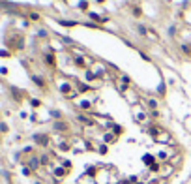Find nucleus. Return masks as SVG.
<instances>
[{
	"instance_id": "nucleus-1",
	"label": "nucleus",
	"mask_w": 191,
	"mask_h": 184,
	"mask_svg": "<svg viewBox=\"0 0 191 184\" xmlns=\"http://www.w3.org/2000/svg\"><path fill=\"white\" fill-rule=\"evenodd\" d=\"M34 141H36L38 145H41V147H47V145H49V135L38 133V135H34Z\"/></svg>"
},
{
	"instance_id": "nucleus-2",
	"label": "nucleus",
	"mask_w": 191,
	"mask_h": 184,
	"mask_svg": "<svg viewBox=\"0 0 191 184\" xmlns=\"http://www.w3.org/2000/svg\"><path fill=\"white\" fill-rule=\"evenodd\" d=\"M60 92L64 94V98H67L69 94H73V85H69V83H64V85H60Z\"/></svg>"
},
{
	"instance_id": "nucleus-3",
	"label": "nucleus",
	"mask_w": 191,
	"mask_h": 184,
	"mask_svg": "<svg viewBox=\"0 0 191 184\" xmlns=\"http://www.w3.org/2000/svg\"><path fill=\"white\" fill-rule=\"evenodd\" d=\"M116 139H118V137H116L112 132H107V133L103 135V143H105V145H111V143H114Z\"/></svg>"
},
{
	"instance_id": "nucleus-4",
	"label": "nucleus",
	"mask_w": 191,
	"mask_h": 184,
	"mask_svg": "<svg viewBox=\"0 0 191 184\" xmlns=\"http://www.w3.org/2000/svg\"><path fill=\"white\" fill-rule=\"evenodd\" d=\"M142 164H146L148 167L154 165V164H156V156H154V154H144V156H142Z\"/></svg>"
},
{
	"instance_id": "nucleus-5",
	"label": "nucleus",
	"mask_w": 191,
	"mask_h": 184,
	"mask_svg": "<svg viewBox=\"0 0 191 184\" xmlns=\"http://www.w3.org/2000/svg\"><path fill=\"white\" fill-rule=\"evenodd\" d=\"M53 173H55V177H56V178H64V177H66V175H67L69 171H67V169H66V167L62 165V167H56V169H55Z\"/></svg>"
},
{
	"instance_id": "nucleus-6",
	"label": "nucleus",
	"mask_w": 191,
	"mask_h": 184,
	"mask_svg": "<svg viewBox=\"0 0 191 184\" xmlns=\"http://www.w3.org/2000/svg\"><path fill=\"white\" fill-rule=\"evenodd\" d=\"M161 132H163V128H161V126H150V128H148V133L154 137V139H156V137H157Z\"/></svg>"
},
{
	"instance_id": "nucleus-7",
	"label": "nucleus",
	"mask_w": 191,
	"mask_h": 184,
	"mask_svg": "<svg viewBox=\"0 0 191 184\" xmlns=\"http://www.w3.org/2000/svg\"><path fill=\"white\" fill-rule=\"evenodd\" d=\"M79 184H96V180H94V177H90V175H83L81 178H79Z\"/></svg>"
},
{
	"instance_id": "nucleus-8",
	"label": "nucleus",
	"mask_w": 191,
	"mask_h": 184,
	"mask_svg": "<svg viewBox=\"0 0 191 184\" xmlns=\"http://www.w3.org/2000/svg\"><path fill=\"white\" fill-rule=\"evenodd\" d=\"M88 17H90V19H94V21H98V23H107V21H109L107 17H101V15L94 13V11H88Z\"/></svg>"
},
{
	"instance_id": "nucleus-9",
	"label": "nucleus",
	"mask_w": 191,
	"mask_h": 184,
	"mask_svg": "<svg viewBox=\"0 0 191 184\" xmlns=\"http://www.w3.org/2000/svg\"><path fill=\"white\" fill-rule=\"evenodd\" d=\"M111 132L118 137V135H122V133H124V126H120V124H112V126H111Z\"/></svg>"
},
{
	"instance_id": "nucleus-10",
	"label": "nucleus",
	"mask_w": 191,
	"mask_h": 184,
	"mask_svg": "<svg viewBox=\"0 0 191 184\" xmlns=\"http://www.w3.org/2000/svg\"><path fill=\"white\" fill-rule=\"evenodd\" d=\"M39 164H41V162H39V158L32 156V158H30V162H28V167L34 171V169H38V167H39Z\"/></svg>"
},
{
	"instance_id": "nucleus-11",
	"label": "nucleus",
	"mask_w": 191,
	"mask_h": 184,
	"mask_svg": "<svg viewBox=\"0 0 191 184\" xmlns=\"http://www.w3.org/2000/svg\"><path fill=\"white\" fill-rule=\"evenodd\" d=\"M171 154H173V152H169V150H161V152L157 154V160H159V162H167Z\"/></svg>"
},
{
	"instance_id": "nucleus-12",
	"label": "nucleus",
	"mask_w": 191,
	"mask_h": 184,
	"mask_svg": "<svg viewBox=\"0 0 191 184\" xmlns=\"http://www.w3.org/2000/svg\"><path fill=\"white\" fill-rule=\"evenodd\" d=\"M67 128H69V126H67L66 122H58V120L55 122V130H56V132H66Z\"/></svg>"
},
{
	"instance_id": "nucleus-13",
	"label": "nucleus",
	"mask_w": 191,
	"mask_h": 184,
	"mask_svg": "<svg viewBox=\"0 0 191 184\" xmlns=\"http://www.w3.org/2000/svg\"><path fill=\"white\" fill-rule=\"evenodd\" d=\"M79 120H81L84 126H94V120H92L90 117H84V115H81V117H79Z\"/></svg>"
},
{
	"instance_id": "nucleus-14",
	"label": "nucleus",
	"mask_w": 191,
	"mask_h": 184,
	"mask_svg": "<svg viewBox=\"0 0 191 184\" xmlns=\"http://www.w3.org/2000/svg\"><path fill=\"white\" fill-rule=\"evenodd\" d=\"M32 81H34V83H36L38 86L45 88V79H43V77H39V75H34V77H32Z\"/></svg>"
},
{
	"instance_id": "nucleus-15",
	"label": "nucleus",
	"mask_w": 191,
	"mask_h": 184,
	"mask_svg": "<svg viewBox=\"0 0 191 184\" xmlns=\"http://www.w3.org/2000/svg\"><path fill=\"white\" fill-rule=\"evenodd\" d=\"M96 173H98V165H90V167H86V175L96 177Z\"/></svg>"
},
{
	"instance_id": "nucleus-16",
	"label": "nucleus",
	"mask_w": 191,
	"mask_h": 184,
	"mask_svg": "<svg viewBox=\"0 0 191 184\" xmlns=\"http://www.w3.org/2000/svg\"><path fill=\"white\" fill-rule=\"evenodd\" d=\"M75 64L81 68V70H84V68H86V62H84V58H81V56H75Z\"/></svg>"
},
{
	"instance_id": "nucleus-17",
	"label": "nucleus",
	"mask_w": 191,
	"mask_h": 184,
	"mask_svg": "<svg viewBox=\"0 0 191 184\" xmlns=\"http://www.w3.org/2000/svg\"><path fill=\"white\" fill-rule=\"evenodd\" d=\"M81 109H84V111H90L92 109V102H81Z\"/></svg>"
},
{
	"instance_id": "nucleus-18",
	"label": "nucleus",
	"mask_w": 191,
	"mask_h": 184,
	"mask_svg": "<svg viewBox=\"0 0 191 184\" xmlns=\"http://www.w3.org/2000/svg\"><path fill=\"white\" fill-rule=\"evenodd\" d=\"M60 25H64V27H75V25H79L77 21H60Z\"/></svg>"
},
{
	"instance_id": "nucleus-19",
	"label": "nucleus",
	"mask_w": 191,
	"mask_h": 184,
	"mask_svg": "<svg viewBox=\"0 0 191 184\" xmlns=\"http://www.w3.org/2000/svg\"><path fill=\"white\" fill-rule=\"evenodd\" d=\"M146 105H148L152 111H157V102H156V100H148V103H146Z\"/></svg>"
},
{
	"instance_id": "nucleus-20",
	"label": "nucleus",
	"mask_w": 191,
	"mask_h": 184,
	"mask_svg": "<svg viewBox=\"0 0 191 184\" xmlns=\"http://www.w3.org/2000/svg\"><path fill=\"white\" fill-rule=\"evenodd\" d=\"M98 152H100V154H107V152H109V147H107V145H98Z\"/></svg>"
},
{
	"instance_id": "nucleus-21",
	"label": "nucleus",
	"mask_w": 191,
	"mask_h": 184,
	"mask_svg": "<svg viewBox=\"0 0 191 184\" xmlns=\"http://www.w3.org/2000/svg\"><path fill=\"white\" fill-rule=\"evenodd\" d=\"M77 86H79V92H88V90H90V86H88V85H83V83H77Z\"/></svg>"
},
{
	"instance_id": "nucleus-22",
	"label": "nucleus",
	"mask_w": 191,
	"mask_h": 184,
	"mask_svg": "<svg viewBox=\"0 0 191 184\" xmlns=\"http://www.w3.org/2000/svg\"><path fill=\"white\" fill-rule=\"evenodd\" d=\"M159 169H161V164H159V162H156L154 165H150V171H152V173H157Z\"/></svg>"
},
{
	"instance_id": "nucleus-23",
	"label": "nucleus",
	"mask_w": 191,
	"mask_h": 184,
	"mask_svg": "<svg viewBox=\"0 0 191 184\" xmlns=\"http://www.w3.org/2000/svg\"><path fill=\"white\" fill-rule=\"evenodd\" d=\"M47 62H49L51 66H55V55L53 53H47Z\"/></svg>"
},
{
	"instance_id": "nucleus-24",
	"label": "nucleus",
	"mask_w": 191,
	"mask_h": 184,
	"mask_svg": "<svg viewBox=\"0 0 191 184\" xmlns=\"http://www.w3.org/2000/svg\"><path fill=\"white\" fill-rule=\"evenodd\" d=\"M182 51H184L185 55H191V45H187V43H184V45H182Z\"/></svg>"
},
{
	"instance_id": "nucleus-25",
	"label": "nucleus",
	"mask_w": 191,
	"mask_h": 184,
	"mask_svg": "<svg viewBox=\"0 0 191 184\" xmlns=\"http://www.w3.org/2000/svg\"><path fill=\"white\" fill-rule=\"evenodd\" d=\"M133 15H135V17H140V8H139V6H133Z\"/></svg>"
},
{
	"instance_id": "nucleus-26",
	"label": "nucleus",
	"mask_w": 191,
	"mask_h": 184,
	"mask_svg": "<svg viewBox=\"0 0 191 184\" xmlns=\"http://www.w3.org/2000/svg\"><path fill=\"white\" fill-rule=\"evenodd\" d=\"M86 8H88V4H86V2H81V4H79V10H83V11H86Z\"/></svg>"
},
{
	"instance_id": "nucleus-27",
	"label": "nucleus",
	"mask_w": 191,
	"mask_h": 184,
	"mask_svg": "<svg viewBox=\"0 0 191 184\" xmlns=\"http://www.w3.org/2000/svg\"><path fill=\"white\" fill-rule=\"evenodd\" d=\"M0 56H10V51H6V49H0Z\"/></svg>"
},
{
	"instance_id": "nucleus-28",
	"label": "nucleus",
	"mask_w": 191,
	"mask_h": 184,
	"mask_svg": "<svg viewBox=\"0 0 191 184\" xmlns=\"http://www.w3.org/2000/svg\"><path fill=\"white\" fill-rule=\"evenodd\" d=\"M64 167H66V169H67V171H69V169H71V162H69V160H66V162H64Z\"/></svg>"
},
{
	"instance_id": "nucleus-29",
	"label": "nucleus",
	"mask_w": 191,
	"mask_h": 184,
	"mask_svg": "<svg viewBox=\"0 0 191 184\" xmlns=\"http://www.w3.org/2000/svg\"><path fill=\"white\" fill-rule=\"evenodd\" d=\"M30 19H32V21H39V15H38V13H30Z\"/></svg>"
},
{
	"instance_id": "nucleus-30",
	"label": "nucleus",
	"mask_w": 191,
	"mask_h": 184,
	"mask_svg": "<svg viewBox=\"0 0 191 184\" xmlns=\"http://www.w3.org/2000/svg\"><path fill=\"white\" fill-rule=\"evenodd\" d=\"M51 115H53V117H55V119H60V117H62V115H60V111H53Z\"/></svg>"
},
{
	"instance_id": "nucleus-31",
	"label": "nucleus",
	"mask_w": 191,
	"mask_h": 184,
	"mask_svg": "<svg viewBox=\"0 0 191 184\" xmlns=\"http://www.w3.org/2000/svg\"><path fill=\"white\" fill-rule=\"evenodd\" d=\"M30 103H32V105H34V107H39V103H41V102H39V100H32V102H30Z\"/></svg>"
},
{
	"instance_id": "nucleus-32",
	"label": "nucleus",
	"mask_w": 191,
	"mask_h": 184,
	"mask_svg": "<svg viewBox=\"0 0 191 184\" xmlns=\"http://www.w3.org/2000/svg\"><path fill=\"white\" fill-rule=\"evenodd\" d=\"M0 132H8V126L6 124H0Z\"/></svg>"
},
{
	"instance_id": "nucleus-33",
	"label": "nucleus",
	"mask_w": 191,
	"mask_h": 184,
	"mask_svg": "<svg viewBox=\"0 0 191 184\" xmlns=\"http://www.w3.org/2000/svg\"><path fill=\"white\" fill-rule=\"evenodd\" d=\"M98 2H100V4H105V0H98Z\"/></svg>"
}]
</instances>
